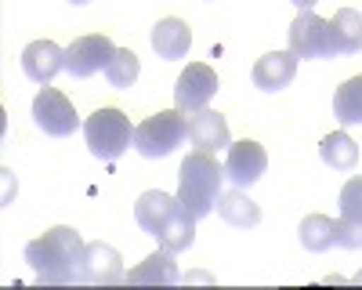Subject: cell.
Segmentation results:
<instances>
[{"label":"cell","mask_w":362,"mask_h":290,"mask_svg":"<svg viewBox=\"0 0 362 290\" xmlns=\"http://www.w3.org/2000/svg\"><path fill=\"white\" fill-rule=\"evenodd\" d=\"M189 141L196 145L199 153H221L232 145L228 138V124L225 116L214 112V109H199V112H189Z\"/></svg>","instance_id":"5bb4252c"},{"label":"cell","mask_w":362,"mask_h":290,"mask_svg":"<svg viewBox=\"0 0 362 290\" xmlns=\"http://www.w3.org/2000/svg\"><path fill=\"white\" fill-rule=\"evenodd\" d=\"M290 51L293 58H334L329 51V29H326V18H319L315 11H300L293 22H290Z\"/></svg>","instance_id":"30bf717a"},{"label":"cell","mask_w":362,"mask_h":290,"mask_svg":"<svg viewBox=\"0 0 362 290\" xmlns=\"http://www.w3.org/2000/svg\"><path fill=\"white\" fill-rule=\"evenodd\" d=\"M69 4H87V0H69Z\"/></svg>","instance_id":"484cf974"},{"label":"cell","mask_w":362,"mask_h":290,"mask_svg":"<svg viewBox=\"0 0 362 290\" xmlns=\"http://www.w3.org/2000/svg\"><path fill=\"white\" fill-rule=\"evenodd\" d=\"M293 76H297L293 51H268V54H261L254 73H250L254 87H261V91H268V95H276V91H283V87H290Z\"/></svg>","instance_id":"4fadbf2b"},{"label":"cell","mask_w":362,"mask_h":290,"mask_svg":"<svg viewBox=\"0 0 362 290\" xmlns=\"http://www.w3.org/2000/svg\"><path fill=\"white\" fill-rule=\"evenodd\" d=\"M218 73L210 69V66H203V62H192L185 73L177 76V83H174V105L181 109V112H199V109H206L210 105V98L218 95Z\"/></svg>","instance_id":"9c48e42d"},{"label":"cell","mask_w":362,"mask_h":290,"mask_svg":"<svg viewBox=\"0 0 362 290\" xmlns=\"http://www.w3.org/2000/svg\"><path fill=\"white\" fill-rule=\"evenodd\" d=\"M329 29V51L334 54H358L362 51V15L355 8L334 11V18H326Z\"/></svg>","instance_id":"9a60e30c"},{"label":"cell","mask_w":362,"mask_h":290,"mask_svg":"<svg viewBox=\"0 0 362 290\" xmlns=\"http://www.w3.org/2000/svg\"><path fill=\"white\" fill-rule=\"evenodd\" d=\"M293 4H297V8H300V11H312V8H315V4H319V0H293Z\"/></svg>","instance_id":"d4e9b609"},{"label":"cell","mask_w":362,"mask_h":290,"mask_svg":"<svg viewBox=\"0 0 362 290\" xmlns=\"http://www.w3.org/2000/svg\"><path fill=\"white\" fill-rule=\"evenodd\" d=\"M341 218L351 225H362V174L348 178L341 189Z\"/></svg>","instance_id":"603a6c76"},{"label":"cell","mask_w":362,"mask_h":290,"mask_svg":"<svg viewBox=\"0 0 362 290\" xmlns=\"http://www.w3.org/2000/svg\"><path fill=\"white\" fill-rule=\"evenodd\" d=\"M138 73H141V62H138V54H134L131 47L116 51V54H112V62L105 66V80H109L112 87H119V91H127V87H134Z\"/></svg>","instance_id":"7402d4cb"},{"label":"cell","mask_w":362,"mask_h":290,"mask_svg":"<svg viewBox=\"0 0 362 290\" xmlns=\"http://www.w3.org/2000/svg\"><path fill=\"white\" fill-rule=\"evenodd\" d=\"M181 279L177 272V261H174V250L160 247L156 254H148L145 261H138V265L127 272V283H163V286H174Z\"/></svg>","instance_id":"e0dca14e"},{"label":"cell","mask_w":362,"mask_h":290,"mask_svg":"<svg viewBox=\"0 0 362 290\" xmlns=\"http://www.w3.org/2000/svg\"><path fill=\"white\" fill-rule=\"evenodd\" d=\"M192 47V29L189 22L181 18H160L153 25V51L160 58H167V62H174V58H185Z\"/></svg>","instance_id":"2e32d148"},{"label":"cell","mask_w":362,"mask_h":290,"mask_svg":"<svg viewBox=\"0 0 362 290\" xmlns=\"http://www.w3.org/2000/svg\"><path fill=\"white\" fill-rule=\"evenodd\" d=\"M185 138H189V116L181 109H163L134 127V149L145 160H160L170 156Z\"/></svg>","instance_id":"5b68a950"},{"label":"cell","mask_w":362,"mask_h":290,"mask_svg":"<svg viewBox=\"0 0 362 290\" xmlns=\"http://www.w3.org/2000/svg\"><path fill=\"white\" fill-rule=\"evenodd\" d=\"M83 250H87V243L80 240L76 228L54 225L33 243H25V265L37 272V283H51V286L80 283Z\"/></svg>","instance_id":"6da1fadb"},{"label":"cell","mask_w":362,"mask_h":290,"mask_svg":"<svg viewBox=\"0 0 362 290\" xmlns=\"http://www.w3.org/2000/svg\"><path fill=\"white\" fill-rule=\"evenodd\" d=\"M83 141L90 156H98L105 163L119 160L131 145H134V127H131V116L124 109H112V105H102L95 109L83 120Z\"/></svg>","instance_id":"277c9868"},{"label":"cell","mask_w":362,"mask_h":290,"mask_svg":"<svg viewBox=\"0 0 362 290\" xmlns=\"http://www.w3.org/2000/svg\"><path fill=\"white\" fill-rule=\"evenodd\" d=\"M297 232H300L305 250H315V254H322V250H329L337 243V221L326 218V214H308L305 221H300Z\"/></svg>","instance_id":"ffe728a7"},{"label":"cell","mask_w":362,"mask_h":290,"mask_svg":"<svg viewBox=\"0 0 362 290\" xmlns=\"http://www.w3.org/2000/svg\"><path fill=\"white\" fill-rule=\"evenodd\" d=\"M334 116L351 127V124H362V76H351L337 87V95H334Z\"/></svg>","instance_id":"44dd1931"},{"label":"cell","mask_w":362,"mask_h":290,"mask_svg":"<svg viewBox=\"0 0 362 290\" xmlns=\"http://www.w3.org/2000/svg\"><path fill=\"white\" fill-rule=\"evenodd\" d=\"M319 156L326 167H334V170H355L358 163V145L348 131H334V134H326L319 141Z\"/></svg>","instance_id":"d6986e66"},{"label":"cell","mask_w":362,"mask_h":290,"mask_svg":"<svg viewBox=\"0 0 362 290\" xmlns=\"http://www.w3.org/2000/svg\"><path fill=\"white\" fill-rule=\"evenodd\" d=\"M337 247L358 250V247H362V225H351V221L337 218Z\"/></svg>","instance_id":"cb8c5ba5"},{"label":"cell","mask_w":362,"mask_h":290,"mask_svg":"<svg viewBox=\"0 0 362 290\" xmlns=\"http://www.w3.org/2000/svg\"><path fill=\"white\" fill-rule=\"evenodd\" d=\"M264 170H268V153H264L261 141L243 138V141H232L228 149H225V178L235 189L254 185Z\"/></svg>","instance_id":"ba28073f"},{"label":"cell","mask_w":362,"mask_h":290,"mask_svg":"<svg viewBox=\"0 0 362 290\" xmlns=\"http://www.w3.org/2000/svg\"><path fill=\"white\" fill-rule=\"evenodd\" d=\"M80 283H95V286H112V283H127L124 257L109 243H87L83 250V265H80Z\"/></svg>","instance_id":"8fae6325"},{"label":"cell","mask_w":362,"mask_h":290,"mask_svg":"<svg viewBox=\"0 0 362 290\" xmlns=\"http://www.w3.org/2000/svg\"><path fill=\"white\" fill-rule=\"evenodd\" d=\"M218 214L225 225L232 228H254L261 221V207L243 192V189H232V192H221L218 199Z\"/></svg>","instance_id":"ac0fdd59"},{"label":"cell","mask_w":362,"mask_h":290,"mask_svg":"<svg viewBox=\"0 0 362 290\" xmlns=\"http://www.w3.org/2000/svg\"><path fill=\"white\" fill-rule=\"evenodd\" d=\"M33 120L51 138H66L80 127V116H76L73 102L62 91H54V87H44V91L33 98Z\"/></svg>","instance_id":"8992f818"},{"label":"cell","mask_w":362,"mask_h":290,"mask_svg":"<svg viewBox=\"0 0 362 290\" xmlns=\"http://www.w3.org/2000/svg\"><path fill=\"white\" fill-rule=\"evenodd\" d=\"M134 221L148 232V236H156L160 247L167 250H189L192 240H196V218L181 207L177 196H167L160 189H148L138 196L134 203Z\"/></svg>","instance_id":"7a4b0ae2"},{"label":"cell","mask_w":362,"mask_h":290,"mask_svg":"<svg viewBox=\"0 0 362 290\" xmlns=\"http://www.w3.org/2000/svg\"><path fill=\"white\" fill-rule=\"evenodd\" d=\"M62 69H66V51L54 40H33L22 51V73L40 87H47Z\"/></svg>","instance_id":"7c38bea8"},{"label":"cell","mask_w":362,"mask_h":290,"mask_svg":"<svg viewBox=\"0 0 362 290\" xmlns=\"http://www.w3.org/2000/svg\"><path fill=\"white\" fill-rule=\"evenodd\" d=\"M355 283H362V272H358V276H355Z\"/></svg>","instance_id":"4316f807"},{"label":"cell","mask_w":362,"mask_h":290,"mask_svg":"<svg viewBox=\"0 0 362 290\" xmlns=\"http://www.w3.org/2000/svg\"><path fill=\"white\" fill-rule=\"evenodd\" d=\"M112 54H116V47H112V40L105 33H87V37H76L66 47V69L76 80H87V76L102 73L112 62Z\"/></svg>","instance_id":"52a82bcc"},{"label":"cell","mask_w":362,"mask_h":290,"mask_svg":"<svg viewBox=\"0 0 362 290\" xmlns=\"http://www.w3.org/2000/svg\"><path fill=\"white\" fill-rule=\"evenodd\" d=\"M221 185H225V163H218L214 153L196 149V153L185 156V163L177 170V199L196 221L218 207Z\"/></svg>","instance_id":"3957f363"}]
</instances>
